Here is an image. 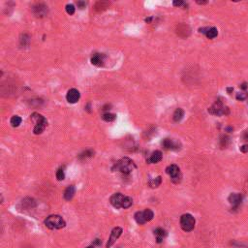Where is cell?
<instances>
[{"instance_id":"1","label":"cell","mask_w":248,"mask_h":248,"mask_svg":"<svg viewBox=\"0 0 248 248\" xmlns=\"http://www.w3.org/2000/svg\"><path fill=\"white\" fill-rule=\"evenodd\" d=\"M110 204L115 208H128L133 205L132 198L123 196L121 193L113 194L110 199Z\"/></svg>"},{"instance_id":"2","label":"cell","mask_w":248,"mask_h":248,"mask_svg":"<svg viewBox=\"0 0 248 248\" xmlns=\"http://www.w3.org/2000/svg\"><path fill=\"white\" fill-rule=\"evenodd\" d=\"M135 168H136V166L132 160L125 157V158L120 159L119 161H117L115 163L113 170L121 172L124 175H129Z\"/></svg>"},{"instance_id":"3","label":"cell","mask_w":248,"mask_h":248,"mask_svg":"<svg viewBox=\"0 0 248 248\" xmlns=\"http://www.w3.org/2000/svg\"><path fill=\"white\" fill-rule=\"evenodd\" d=\"M45 225L51 230H59L64 228L66 223L59 215H50L45 220Z\"/></svg>"},{"instance_id":"4","label":"cell","mask_w":248,"mask_h":248,"mask_svg":"<svg viewBox=\"0 0 248 248\" xmlns=\"http://www.w3.org/2000/svg\"><path fill=\"white\" fill-rule=\"evenodd\" d=\"M31 119L35 122V127L33 130L35 135H40V134L43 133L48 124L47 119L43 115H39V113H33L31 115Z\"/></svg>"},{"instance_id":"5","label":"cell","mask_w":248,"mask_h":248,"mask_svg":"<svg viewBox=\"0 0 248 248\" xmlns=\"http://www.w3.org/2000/svg\"><path fill=\"white\" fill-rule=\"evenodd\" d=\"M195 218L191 214L186 213L180 217V227L184 232H191L195 228Z\"/></svg>"},{"instance_id":"6","label":"cell","mask_w":248,"mask_h":248,"mask_svg":"<svg viewBox=\"0 0 248 248\" xmlns=\"http://www.w3.org/2000/svg\"><path fill=\"white\" fill-rule=\"evenodd\" d=\"M166 172L171 177V180L172 182H174V183H179V182L181 181V172H180V170H179L178 166L172 164L171 166H169V167L166 169Z\"/></svg>"},{"instance_id":"7","label":"cell","mask_w":248,"mask_h":248,"mask_svg":"<svg viewBox=\"0 0 248 248\" xmlns=\"http://www.w3.org/2000/svg\"><path fill=\"white\" fill-rule=\"evenodd\" d=\"M208 112L214 115H228L229 113V109L227 107H224L221 101H216V103L208 109Z\"/></svg>"},{"instance_id":"8","label":"cell","mask_w":248,"mask_h":248,"mask_svg":"<svg viewBox=\"0 0 248 248\" xmlns=\"http://www.w3.org/2000/svg\"><path fill=\"white\" fill-rule=\"evenodd\" d=\"M122 234V229L120 227H115L113 228L112 233H110V239L108 240L107 242V248H110V246L113 245V243L115 242V240L118 239V237L121 236Z\"/></svg>"},{"instance_id":"9","label":"cell","mask_w":248,"mask_h":248,"mask_svg":"<svg viewBox=\"0 0 248 248\" xmlns=\"http://www.w3.org/2000/svg\"><path fill=\"white\" fill-rule=\"evenodd\" d=\"M162 145H163V148L165 149H167V150H177V149H179V146H180L179 143L175 142L172 139L163 140Z\"/></svg>"},{"instance_id":"10","label":"cell","mask_w":248,"mask_h":248,"mask_svg":"<svg viewBox=\"0 0 248 248\" xmlns=\"http://www.w3.org/2000/svg\"><path fill=\"white\" fill-rule=\"evenodd\" d=\"M228 201H229V203L233 205L234 208H237L239 207V205L241 204V202H242V195L239 193H233L229 196Z\"/></svg>"},{"instance_id":"11","label":"cell","mask_w":248,"mask_h":248,"mask_svg":"<svg viewBox=\"0 0 248 248\" xmlns=\"http://www.w3.org/2000/svg\"><path fill=\"white\" fill-rule=\"evenodd\" d=\"M81 97V94L79 92V90L76 89V88H72L67 92V95H66V99L69 103L71 104H75L77 103L78 101H79Z\"/></svg>"},{"instance_id":"12","label":"cell","mask_w":248,"mask_h":248,"mask_svg":"<svg viewBox=\"0 0 248 248\" xmlns=\"http://www.w3.org/2000/svg\"><path fill=\"white\" fill-rule=\"evenodd\" d=\"M33 13L36 17L38 18H42V17H45L46 15L48 14V7L44 4H36L34 7H33Z\"/></svg>"},{"instance_id":"13","label":"cell","mask_w":248,"mask_h":248,"mask_svg":"<svg viewBox=\"0 0 248 248\" xmlns=\"http://www.w3.org/2000/svg\"><path fill=\"white\" fill-rule=\"evenodd\" d=\"M104 60H105V54L103 53H94L91 57V63L97 67L103 66Z\"/></svg>"},{"instance_id":"14","label":"cell","mask_w":248,"mask_h":248,"mask_svg":"<svg viewBox=\"0 0 248 248\" xmlns=\"http://www.w3.org/2000/svg\"><path fill=\"white\" fill-rule=\"evenodd\" d=\"M162 160V152L159 150H156L150 155V157L148 159V163L150 164H156V163L160 162Z\"/></svg>"},{"instance_id":"15","label":"cell","mask_w":248,"mask_h":248,"mask_svg":"<svg viewBox=\"0 0 248 248\" xmlns=\"http://www.w3.org/2000/svg\"><path fill=\"white\" fill-rule=\"evenodd\" d=\"M154 234L156 236V240H157V242L161 243L163 239H165V237L167 236V232L164 229H162V228H157V229L154 231Z\"/></svg>"},{"instance_id":"16","label":"cell","mask_w":248,"mask_h":248,"mask_svg":"<svg viewBox=\"0 0 248 248\" xmlns=\"http://www.w3.org/2000/svg\"><path fill=\"white\" fill-rule=\"evenodd\" d=\"M75 192H76V189H75L74 185L68 186V187L65 189V191H64V199H65V200H67V201H70L71 199L74 197Z\"/></svg>"},{"instance_id":"17","label":"cell","mask_w":248,"mask_h":248,"mask_svg":"<svg viewBox=\"0 0 248 248\" xmlns=\"http://www.w3.org/2000/svg\"><path fill=\"white\" fill-rule=\"evenodd\" d=\"M135 220L138 224L140 225H143L146 223V220H145V214H143V211H138V212H136L135 214Z\"/></svg>"},{"instance_id":"18","label":"cell","mask_w":248,"mask_h":248,"mask_svg":"<svg viewBox=\"0 0 248 248\" xmlns=\"http://www.w3.org/2000/svg\"><path fill=\"white\" fill-rule=\"evenodd\" d=\"M183 115H184L183 110L180 109V108H178V109L175 110V112L174 113V116H172V118H174V120L175 122H178L182 119Z\"/></svg>"},{"instance_id":"19","label":"cell","mask_w":248,"mask_h":248,"mask_svg":"<svg viewBox=\"0 0 248 248\" xmlns=\"http://www.w3.org/2000/svg\"><path fill=\"white\" fill-rule=\"evenodd\" d=\"M205 35H207V37L208 39H213V38H215L218 35V30L215 27L208 28L207 31V33H205Z\"/></svg>"},{"instance_id":"20","label":"cell","mask_w":248,"mask_h":248,"mask_svg":"<svg viewBox=\"0 0 248 248\" xmlns=\"http://www.w3.org/2000/svg\"><path fill=\"white\" fill-rule=\"evenodd\" d=\"M109 6H110L109 2H104V1L97 2L96 5H95V10H96V11H103V10L107 9L108 7H109Z\"/></svg>"},{"instance_id":"21","label":"cell","mask_w":248,"mask_h":248,"mask_svg":"<svg viewBox=\"0 0 248 248\" xmlns=\"http://www.w3.org/2000/svg\"><path fill=\"white\" fill-rule=\"evenodd\" d=\"M10 123H11V125L13 127H18L21 123V118L18 115H14L11 118V120H10Z\"/></svg>"},{"instance_id":"22","label":"cell","mask_w":248,"mask_h":248,"mask_svg":"<svg viewBox=\"0 0 248 248\" xmlns=\"http://www.w3.org/2000/svg\"><path fill=\"white\" fill-rule=\"evenodd\" d=\"M161 177H156V178H153V179H150L149 180V185L151 186L152 188H156V187H158V186L161 184Z\"/></svg>"},{"instance_id":"23","label":"cell","mask_w":248,"mask_h":248,"mask_svg":"<svg viewBox=\"0 0 248 248\" xmlns=\"http://www.w3.org/2000/svg\"><path fill=\"white\" fill-rule=\"evenodd\" d=\"M102 118L105 120V121H107V122H112V121H113V120L116 118V115H113V113H105V115H103Z\"/></svg>"},{"instance_id":"24","label":"cell","mask_w":248,"mask_h":248,"mask_svg":"<svg viewBox=\"0 0 248 248\" xmlns=\"http://www.w3.org/2000/svg\"><path fill=\"white\" fill-rule=\"evenodd\" d=\"M93 154H94L93 150H91V149H87V150H86L84 152L81 153V154H80L79 158L80 159H86L88 157H91V156H93Z\"/></svg>"},{"instance_id":"25","label":"cell","mask_w":248,"mask_h":248,"mask_svg":"<svg viewBox=\"0 0 248 248\" xmlns=\"http://www.w3.org/2000/svg\"><path fill=\"white\" fill-rule=\"evenodd\" d=\"M65 177V175H64V171H63V169L60 168V169H58L57 170V172H56V178H57V180H63Z\"/></svg>"},{"instance_id":"26","label":"cell","mask_w":248,"mask_h":248,"mask_svg":"<svg viewBox=\"0 0 248 248\" xmlns=\"http://www.w3.org/2000/svg\"><path fill=\"white\" fill-rule=\"evenodd\" d=\"M248 98V93L247 92H239L237 94V99L239 101H244Z\"/></svg>"},{"instance_id":"27","label":"cell","mask_w":248,"mask_h":248,"mask_svg":"<svg viewBox=\"0 0 248 248\" xmlns=\"http://www.w3.org/2000/svg\"><path fill=\"white\" fill-rule=\"evenodd\" d=\"M66 12L68 13L69 15H73L74 13H75V7H74V5H72V4H68L66 5Z\"/></svg>"},{"instance_id":"28","label":"cell","mask_w":248,"mask_h":248,"mask_svg":"<svg viewBox=\"0 0 248 248\" xmlns=\"http://www.w3.org/2000/svg\"><path fill=\"white\" fill-rule=\"evenodd\" d=\"M174 6H175V7H180L181 5H183V1H181V0H179V1H174Z\"/></svg>"},{"instance_id":"29","label":"cell","mask_w":248,"mask_h":248,"mask_svg":"<svg viewBox=\"0 0 248 248\" xmlns=\"http://www.w3.org/2000/svg\"><path fill=\"white\" fill-rule=\"evenodd\" d=\"M78 6H79L81 9H83L84 6H86V2H83V1H79V2H78Z\"/></svg>"},{"instance_id":"30","label":"cell","mask_w":248,"mask_h":248,"mask_svg":"<svg viewBox=\"0 0 248 248\" xmlns=\"http://www.w3.org/2000/svg\"><path fill=\"white\" fill-rule=\"evenodd\" d=\"M240 150L242 152H246L248 150V145H243L242 148H240Z\"/></svg>"},{"instance_id":"31","label":"cell","mask_w":248,"mask_h":248,"mask_svg":"<svg viewBox=\"0 0 248 248\" xmlns=\"http://www.w3.org/2000/svg\"><path fill=\"white\" fill-rule=\"evenodd\" d=\"M247 86H247V83H242V84H241V86H240V88H242V89H246V88H247Z\"/></svg>"},{"instance_id":"32","label":"cell","mask_w":248,"mask_h":248,"mask_svg":"<svg viewBox=\"0 0 248 248\" xmlns=\"http://www.w3.org/2000/svg\"><path fill=\"white\" fill-rule=\"evenodd\" d=\"M198 4H200V5H205V4H207V1H197Z\"/></svg>"},{"instance_id":"33","label":"cell","mask_w":248,"mask_h":248,"mask_svg":"<svg viewBox=\"0 0 248 248\" xmlns=\"http://www.w3.org/2000/svg\"><path fill=\"white\" fill-rule=\"evenodd\" d=\"M244 137H245V139H246V140H248V132H246V133H245V136H244Z\"/></svg>"},{"instance_id":"34","label":"cell","mask_w":248,"mask_h":248,"mask_svg":"<svg viewBox=\"0 0 248 248\" xmlns=\"http://www.w3.org/2000/svg\"><path fill=\"white\" fill-rule=\"evenodd\" d=\"M86 248H94V246H88V247H86Z\"/></svg>"}]
</instances>
